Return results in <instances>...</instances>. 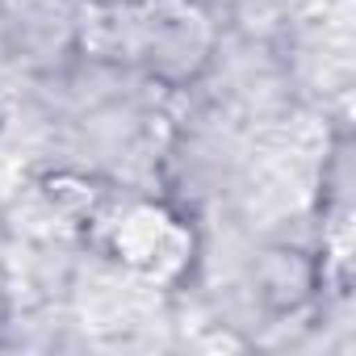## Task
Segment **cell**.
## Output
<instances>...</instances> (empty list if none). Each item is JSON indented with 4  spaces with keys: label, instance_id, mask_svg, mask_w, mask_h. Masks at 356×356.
Here are the masks:
<instances>
[{
    "label": "cell",
    "instance_id": "obj_2",
    "mask_svg": "<svg viewBox=\"0 0 356 356\" xmlns=\"http://www.w3.org/2000/svg\"><path fill=\"white\" fill-rule=\"evenodd\" d=\"M168 235H172V227H168L159 214L138 210L130 222H122V231H118V248L126 252V260L147 264V260H155V256H159V243H163Z\"/></svg>",
    "mask_w": 356,
    "mask_h": 356
},
{
    "label": "cell",
    "instance_id": "obj_1",
    "mask_svg": "<svg viewBox=\"0 0 356 356\" xmlns=\"http://www.w3.org/2000/svg\"><path fill=\"white\" fill-rule=\"evenodd\" d=\"M323 134L310 122H298L289 134L268 143L252 159V210L260 218H281L306 206L310 185H314V159H318Z\"/></svg>",
    "mask_w": 356,
    "mask_h": 356
}]
</instances>
